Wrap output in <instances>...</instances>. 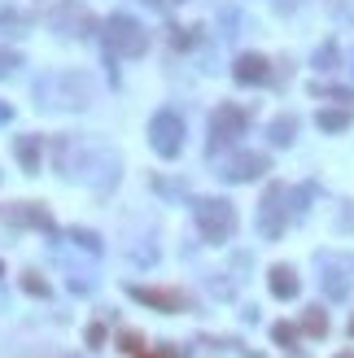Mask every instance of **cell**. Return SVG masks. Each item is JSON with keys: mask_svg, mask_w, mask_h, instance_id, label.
<instances>
[{"mask_svg": "<svg viewBox=\"0 0 354 358\" xmlns=\"http://www.w3.org/2000/svg\"><path fill=\"white\" fill-rule=\"evenodd\" d=\"M70 149L79 153V162H75V158H57L62 175L88 179V184H97V188H110V184H114L118 162H114V153L105 149V145H92V140H70Z\"/></svg>", "mask_w": 354, "mask_h": 358, "instance_id": "6da1fadb", "label": "cell"}, {"mask_svg": "<svg viewBox=\"0 0 354 358\" xmlns=\"http://www.w3.org/2000/svg\"><path fill=\"white\" fill-rule=\"evenodd\" d=\"M35 97H40V105L79 110V105H88V97H92V83L84 75H75V70H57V75H44L35 83Z\"/></svg>", "mask_w": 354, "mask_h": 358, "instance_id": "7a4b0ae2", "label": "cell"}, {"mask_svg": "<svg viewBox=\"0 0 354 358\" xmlns=\"http://www.w3.org/2000/svg\"><path fill=\"white\" fill-rule=\"evenodd\" d=\"M193 219H197V228H202V236L210 245H223L236 232V210L228 206V201H219V197L193 201Z\"/></svg>", "mask_w": 354, "mask_h": 358, "instance_id": "3957f363", "label": "cell"}, {"mask_svg": "<svg viewBox=\"0 0 354 358\" xmlns=\"http://www.w3.org/2000/svg\"><path fill=\"white\" fill-rule=\"evenodd\" d=\"M105 44H110V53H118V57H140L149 49V35L132 14H114L105 22Z\"/></svg>", "mask_w": 354, "mask_h": 358, "instance_id": "277c9868", "label": "cell"}, {"mask_svg": "<svg viewBox=\"0 0 354 358\" xmlns=\"http://www.w3.org/2000/svg\"><path fill=\"white\" fill-rule=\"evenodd\" d=\"M149 145L158 158H175L184 145V123H180V114L175 110H158L153 114V123H149Z\"/></svg>", "mask_w": 354, "mask_h": 358, "instance_id": "5b68a950", "label": "cell"}, {"mask_svg": "<svg viewBox=\"0 0 354 358\" xmlns=\"http://www.w3.org/2000/svg\"><path fill=\"white\" fill-rule=\"evenodd\" d=\"M245 131V114L236 110V105H219L215 118H210V153L236 145V136Z\"/></svg>", "mask_w": 354, "mask_h": 358, "instance_id": "8992f818", "label": "cell"}, {"mask_svg": "<svg viewBox=\"0 0 354 358\" xmlns=\"http://www.w3.org/2000/svg\"><path fill=\"white\" fill-rule=\"evenodd\" d=\"M285 197H289L285 184H271L263 206H258V232H263L267 241H276V236L285 232Z\"/></svg>", "mask_w": 354, "mask_h": 358, "instance_id": "52a82bcc", "label": "cell"}, {"mask_svg": "<svg viewBox=\"0 0 354 358\" xmlns=\"http://www.w3.org/2000/svg\"><path fill=\"white\" fill-rule=\"evenodd\" d=\"M49 22H53V31H62V35H92V31H97V18H92L84 5H75V0L53 5Z\"/></svg>", "mask_w": 354, "mask_h": 358, "instance_id": "ba28073f", "label": "cell"}, {"mask_svg": "<svg viewBox=\"0 0 354 358\" xmlns=\"http://www.w3.org/2000/svg\"><path fill=\"white\" fill-rule=\"evenodd\" d=\"M320 267H324V293L328 297H346L350 284H354V258L350 254H324Z\"/></svg>", "mask_w": 354, "mask_h": 358, "instance_id": "9c48e42d", "label": "cell"}, {"mask_svg": "<svg viewBox=\"0 0 354 358\" xmlns=\"http://www.w3.org/2000/svg\"><path fill=\"white\" fill-rule=\"evenodd\" d=\"M127 293H132L136 302L153 306V310H167V315H175V310H188V297L175 293V289H145V284H132Z\"/></svg>", "mask_w": 354, "mask_h": 358, "instance_id": "30bf717a", "label": "cell"}, {"mask_svg": "<svg viewBox=\"0 0 354 358\" xmlns=\"http://www.w3.org/2000/svg\"><path fill=\"white\" fill-rule=\"evenodd\" d=\"M267 153H236L232 162H223V179H232V184H245V179H258L267 171Z\"/></svg>", "mask_w": 354, "mask_h": 358, "instance_id": "8fae6325", "label": "cell"}, {"mask_svg": "<svg viewBox=\"0 0 354 358\" xmlns=\"http://www.w3.org/2000/svg\"><path fill=\"white\" fill-rule=\"evenodd\" d=\"M236 83H245V88H254V83H267L271 75V66H267V57H258V53H245L241 62H236Z\"/></svg>", "mask_w": 354, "mask_h": 358, "instance_id": "7c38bea8", "label": "cell"}, {"mask_svg": "<svg viewBox=\"0 0 354 358\" xmlns=\"http://www.w3.org/2000/svg\"><path fill=\"white\" fill-rule=\"evenodd\" d=\"M267 284H271V297H280V302H293L298 297V276H293L289 267H271V276H267Z\"/></svg>", "mask_w": 354, "mask_h": 358, "instance_id": "4fadbf2b", "label": "cell"}, {"mask_svg": "<svg viewBox=\"0 0 354 358\" xmlns=\"http://www.w3.org/2000/svg\"><path fill=\"white\" fill-rule=\"evenodd\" d=\"M14 149H18V162H22V171H27V175L40 171V140H35V136H18Z\"/></svg>", "mask_w": 354, "mask_h": 358, "instance_id": "5bb4252c", "label": "cell"}, {"mask_svg": "<svg viewBox=\"0 0 354 358\" xmlns=\"http://www.w3.org/2000/svg\"><path fill=\"white\" fill-rule=\"evenodd\" d=\"M9 223H31V228H40V232L53 236V219H49L40 206H18L14 214H9Z\"/></svg>", "mask_w": 354, "mask_h": 358, "instance_id": "9a60e30c", "label": "cell"}, {"mask_svg": "<svg viewBox=\"0 0 354 358\" xmlns=\"http://www.w3.org/2000/svg\"><path fill=\"white\" fill-rule=\"evenodd\" d=\"M293 136H298V118H293V114H285V118L271 123V140H276V145H289Z\"/></svg>", "mask_w": 354, "mask_h": 358, "instance_id": "2e32d148", "label": "cell"}, {"mask_svg": "<svg viewBox=\"0 0 354 358\" xmlns=\"http://www.w3.org/2000/svg\"><path fill=\"white\" fill-rule=\"evenodd\" d=\"M315 123H320L324 131H346V127H350V110H324Z\"/></svg>", "mask_w": 354, "mask_h": 358, "instance_id": "e0dca14e", "label": "cell"}, {"mask_svg": "<svg viewBox=\"0 0 354 358\" xmlns=\"http://www.w3.org/2000/svg\"><path fill=\"white\" fill-rule=\"evenodd\" d=\"M302 332H311V337H324V332H328V315L311 306V310L302 315Z\"/></svg>", "mask_w": 354, "mask_h": 358, "instance_id": "ac0fdd59", "label": "cell"}, {"mask_svg": "<svg viewBox=\"0 0 354 358\" xmlns=\"http://www.w3.org/2000/svg\"><path fill=\"white\" fill-rule=\"evenodd\" d=\"M70 241H75L79 249H88V254H101V236H97V232H84V228H75V232H70Z\"/></svg>", "mask_w": 354, "mask_h": 358, "instance_id": "d6986e66", "label": "cell"}, {"mask_svg": "<svg viewBox=\"0 0 354 358\" xmlns=\"http://www.w3.org/2000/svg\"><path fill=\"white\" fill-rule=\"evenodd\" d=\"M18 66H22V57H18L14 49H0V79H5V75H14Z\"/></svg>", "mask_w": 354, "mask_h": 358, "instance_id": "ffe728a7", "label": "cell"}, {"mask_svg": "<svg viewBox=\"0 0 354 358\" xmlns=\"http://www.w3.org/2000/svg\"><path fill=\"white\" fill-rule=\"evenodd\" d=\"M315 66H320V70H333V66H337V44H324V49L315 53Z\"/></svg>", "mask_w": 354, "mask_h": 358, "instance_id": "44dd1931", "label": "cell"}, {"mask_svg": "<svg viewBox=\"0 0 354 358\" xmlns=\"http://www.w3.org/2000/svg\"><path fill=\"white\" fill-rule=\"evenodd\" d=\"M22 289H27L31 297H49V284H44L40 276H22Z\"/></svg>", "mask_w": 354, "mask_h": 358, "instance_id": "7402d4cb", "label": "cell"}, {"mask_svg": "<svg viewBox=\"0 0 354 358\" xmlns=\"http://www.w3.org/2000/svg\"><path fill=\"white\" fill-rule=\"evenodd\" d=\"M271 337H276L280 345H293V341H298V328H293V324H276V328H271Z\"/></svg>", "mask_w": 354, "mask_h": 358, "instance_id": "603a6c76", "label": "cell"}, {"mask_svg": "<svg viewBox=\"0 0 354 358\" xmlns=\"http://www.w3.org/2000/svg\"><path fill=\"white\" fill-rule=\"evenodd\" d=\"M118 350H123V354H136V350H140V337H136V332H123V337H118Z\"/></svg>", "mask_w": 354, "mask_h": 358, "instance_id": "cb8c5ba5", "label": "cell"}, {"mask_svg": "<svg viewBox=\"0 0 354 358\" xmlns=\"http://www.w3.org/2000/svg\"><path fill=\"white\" fill-rule=\"evenodd\" d=\"M105 341V328L101 324H88V345H101Z\"/></svg>", "mask_w": 354, "mask_h": 358, "instance_id": "d4e9b609", "label": "cell"}, {"mask_svg": "<svg viewBox=\"0 0 354 358\" xmlns=\"http://www.w3.org/2000/svg\"><path fill=\"white\" fill-rule=\"evenodd\" d=\"M0 27H27V18L22 14H0Z\"/></svg>", "mask_w": 354, "mask_h": 358, "instance_id": "484cf974", "label": "cell"}, {"mask_svg": "<svg viewBox=\"0 0 354 358\" xmlns=\"http://www.w3.org/2000/svg\"><path fill=\"white\" fill-rule=\"evenodd\" d=\"M333 5H337V14H341V9H346V18L354 22V0H333Z\"/></svg>", "mask_w": 354, "mask_h": 358, "instance_id": "4316f807", "label": "cell"}, {"mask_svg": "<svg viewBox=\"0 0 354 358\" xmlns=\"http://www.w3.org/2000/svg\"><path fill=\"white\" fill-rule=\"evenodd\" d=\"M149 5H158V9H175V5H184V0H149Z\"/></svg>", "mask_w": 354, "mask_h": 358, "instance_id": "83f0119b", "label": "cell"}, {"mask_svg": "<svg viewBox=\"0 0 354 358\" xmlns=\"http://www.w3.org/2000/svg\"><path fill=\"white\" fill-rule=\"evenodd\" d=\"M9 118H14V110H9V105H0V123H9Z\"/></svg>", "mask_w": 354, "mask_h": 358, "instance_id": "f1b7e54d", "label": "cell"}, {"mask_svg": "<svg viewBox=\"0 0 354 358\" xmlns=\"http://www.w3.org/2000/svg\"><path fill=\"white\" fill-rule=\"evenodd\" d=\"M337 358H354V354H337Z\"/></svg>", "mask_w": 354, "mask_h": 358, "instance_id": "f546056e", "label": "cell"}, {"mask_svg": "<svg viewBox=\"0 0 354 358\" xmlns=\"http://www.w3.org/2000/svg\"><path fill=\"white\" fill-rule=\"evenodd\" d=\"M350 70H354V57H350Z\"/></svg>", "mask_w": 354, "mask_h": 358, "instance_id": "4dcf8cb0", "label": "cell"}, {"mask_svg": "<svg viewBox=\"0 0 354 358\" xmlns=\"http://www.w3.org/2000/svg\"><path fill=\"white\" fill-rule=\"evenodd\" d=\"M0 276H5V267H0Z\"/></svg>", "mask_w": 354, "mask_h": 358, "instance_id": "1f68e13d", "label": "cell"}]
</instances>
